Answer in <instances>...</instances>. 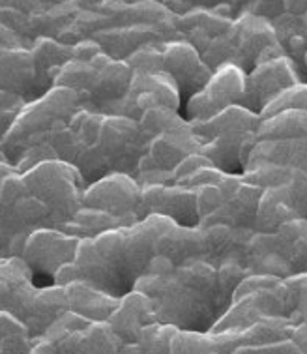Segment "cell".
<instances>
[{"label": "cell", "instance_id": "cell-1", "mask_svg": "<svg viewBox=\"0 0 307 354\" xmlns=\"http://www.w3.org/2000/svg\"><path fill=\"white\" fill-rule=\"evenodd\" d=\"M245 272L234 261L195 259L182 264L154 257L135 290L150 300L156 321L187 332H210L223 317Z\"/></svg>", "mask_w": 307, "mask_h": 354}, {"label": "cell", "instance_id": "cell-2", "mask_svg": "<svg viewBox=\"0 0 307 354\" xmlns=\"http://www.w3.org/2000/svg\"><path fill=\"white\" fill-rule=\"evenodd\" d=\"M163 216H147L133 225L116 227L94 239H81L75 257L55 274V285L84 281L111 297L122 298L145 276L156 257V239Z\"/></svg>", "mask_w": 307, "mask_h": 354}, {"label": "cell", "instance_id": "cell-3", "mask_svg": "<svg viewBox=\"0 0 307 354\" xmlns=\"http://www.w3.org/2000/svg\"><path fill=\"white\" fill-rule=\"evenodd\" d=\"M142 147L145 137L135 120L83 109L51 141L53 158L75 169L84 186L113 173L133 176Z\"/></svg>", "mask_w": 307, "mask_h": 354}, {"label": "cell", "instance_id": "cell-4", "mask_svg": "<svg viewBox=\"0 0 307 354\" xmlns=\"http://www.w3.org/2000/svg\"><path fill=\"white\" fill-rule=\"evenodd\" d=\"M77 111L75 94L64 86H53L32 102H26L0 139V156L15 171H25L44 160H55L51 154L53 137L66 128Z\"/></svg>", "mask_w": 307, "mask_h": 354}, {"label": "cell", "instance_id": "cell-5", "mask_svg": "<svg viewBox=\"0 0 307 354\" xmlns=\"http://www.w3.org/2000/svg\"><path fill=\"white\" fill-rule=\"evenodd\" d=\"M131 73L133 70L126 60L100 51L89 60H68L58 70L53 86L70 88L75 94L79 109L113 115L116 105L128 94Z\"/></svg>", "mask_w": 307, "mask_h": 354}, {"label": "cell", "instance_id": "cell-6", "mask_svg": "<svg viewBox=\"0 0 307 354\" xmlns=\"http://www.w3.org/2000/svg\"><path fill=\"white\" fill-rule=\"evenodd\" d=\"M201 142V152L212 165L227 174H242L257 142L259 116L245 107L234 105L208 120L189 122Z\"/></svg>", "mask_w": 307, "mask_h": 354}, {"label": "cell", "instance_id": "cell-7", "mask_svg": "<svg viewBox=\"0 0 307 354\" xmlns=\"http://www.w3.org/2000/svg\"><path fill=\"white\" fill-rule=\"evenodd\" d=\"M41 337L49 339L57 354H118L120 342L105 321H90L66 311Z\"/></svg>", "mask_w": 307, "mask_h": 354}, {"label": "cell", "instance_id": "cell-8", "mask_svg": "<svg viewBox=\"0 0 307 354\" xmlns=\"http://www.w3.org/2000/svg\"><path fill=\"white\" fill-rule=\"evenodd\" d=\"M300 83L298 70L281 47H268L255 68L245 73V109L259 116L275 96Z\"/></svg>", "mask_w": 307, "mask_h": 354}, {"label": "cell", "instance_id": "cell-9", "mask_svg": "<svg viewBox=\"0 0 307 354\" xmlns=\"http://www.w3.org/2000/svg\"><path fill=\"white\" fill-rule=\"evenodd\" d=\"M141 186L133 176L113 173L92 182L81 194V206L116 218L122 225H133L139 218Z\"/></svg>", "mask_w": 307, "mask_h": 354}, {"label": "cell", "instance_id": "cell-10", "mask_svg": "<svg viewBox=\"0 0 307 354\" xmlns=\"http://www.w3.org/2000/svg\"><path fill=\"white\" fill-rule=\"evenodd\" d=\"M234 105L245 107V73L236 66H219L205 86L186 102V120H208Z\"/></svg>", "mask_w": 307, "mask_h": 354}, {"label": "cell", "instance_id": "cell-11", "mask_svg": "<svg viewBox=\"0 0 307 354\" xmlns=\"http://www.w3.org/2000/svg\"><path fill=\"white\" fill-rule=\"evenodd\" d=\"M79 240L73 234L58 229H41L28 234L23 244L21 261L32 276V281L41 277L45 285H53L55 274L75 257Z\"/></svg>", "mask_w": 307, "mask_h": 354}, {"label": "cell", "instance_id": "cell-12", "mask_svg": "<svg viewBox=\"0 0 307 354\" xmlns=\"http://www.w3.org/2000/svg\"><path fill=\"white\" fill-rule=\"evenodd\" d=\"M161 71L174 83L180 102H187L197 94L212 75L201 53L186 39H169L161 44Z\"/></svg>", "mask_w": 307, "mask_h": 354}, {"label": "cell", "instance_id": "cell-13", "mask_svg": "<svg viewBox=\"0 0 307 354\" xmlns=\"http://www.w3.org/2000/svg\"><path fill=\"white\" fill-rule=\"evenodd\" d=\"M163 216L182 227H197L198 212L195 192L176 184H150L141 187L139 218Z\"/></svg>", "mask_w": 307, "mask_h": 354}, {"label": "cell", "instance_id": "cell-14", "mask_svg": "<svg viewBox=\"0 0 307 354\" xmlns=\"http://www.w3.org/2000/svg\"><path fill=\"white\" fill-rule=\"evenodd\" d=\"M68 309V300H66L64 287L60 285H36L32 297L28 298L23 313L19 315V321L25 324L28 334L32 339L41 337L57 321L58 317L64 315Z\"/></svg>", "mask_w": 307, "mask_h": 354}, {"label": "cell", "instance_id": "cell-15", "mask_svg": "<svg viewBox=\"0 0 307 354\" xmlns=\"http://www.w3.org/2000/svg\"><path fill=\"white\" fill-rule=\"evenodd\" d=\"M105 322L115 332L120 345H126L133 342L145 326L158 321L147 295L141 290H131L118 300V306Z\"/></svg>", "mask_w": 307, "mask_h": 354}, {"label": "cell", "instance_id": "cell-16", "mask_svg": "<svg viewBox=\"0 0 307 354\" xmlns=\"http://www.w3.org/2000/svg\"><path fill=\"white\" fill-rule=\"evenodd\" d=\"M255 165H279L306 171V137L304 139H277L263 141L257 139L245 169Z\"/></svg>", "mask_w": 307, "mask_h": 354}, {"label": "cell", "instance_id": "cell-17", "mask_svg": "<svg viewBox=\"0 0 307 354\" xmlns=\"http://www.w3.org/2000/svg\"><path fill=\"white\" fill-rule=\"evenodd\" d=\"M62 287L68 300V309L90 321H107L120 300L84 281H71Z\"/></svg>", "mask_w": 307, "mask_h": 354}, {"label": "cell", "instance_id": "cell-18", "mask_svg": "<svg viewBox=\"0 0 307 354\" xmlns=\"http://www.w3.org/2000/svg\"><path fill=\"white\" fill-rule=\"evenodd\" d=\"M306 137V111L288 109L268 118H259L257 139L277 141V139H304Z\"/></svg>", "mask_w": 307, "mask_h": 354}, {"label": "cell", "instance_id": "cell-19", "mask_svg": "<svg viewBox=\"0 0 307 354\" xmlns=\"http://www.w3.org/2000/svg\"><path fill=\"white\" fill-rule=\"evenodd\" d=\"M174 332V326L152 322L141 330V334L133 342L120 345L118 354H169V345Z\"/></svg>", "mask_w": 307, "mask_h": 354}, {"label": "cell", "instance_id": "cell-20", "mask_svg": "<svg viewBox=\"0 0 307 354\" xmlns=\"http://www.w3.org/2000/svg\"><path fill=\"white\" fill-rule=\"evenodd\" d=\"M34 339L25 324L8 311H0V354H30Z\"/></svg>", "mask_w": 307, "mask_h": 354}, {"label": "cell", "instance_id": "cell-21", "mask_svg": "<svg viewBox=\"0 0 307 354\" xmlns=\"http://www.w3.org/2000/svg\"><path fill=\"white\" fill-rule=\"evenodd\" d=\"M214 351H216V339L212 332L176 330L169 345V354H205Z\"/></svg>", "mask_w": 307, "mask_h": 354}, {"label": "cell", "instance_id": "cell-22", "mask_svg": "<svg viewBox=\"0 0 307 354\" xmlns=\"http://www.w3.org/2000/svg\"><path fill=\"white\" fill-rule=\"evenodd\" d=\"M25 100L10 92H0V139L4 137L8 128L12 126L13 118L17 116L21 107L25 105Z\"/></svg>", "mask_w": 307, "mask_h": 354}, {"label": "cell", "instance_id": "cell-23", "mask_svg": "<svg viewBox=\"0 0 307 354\" xmlns=\"http://www.w3.org/2000/svg\"><path fill=\"white\" fill-rule=\"evenodd\" d=\"M230 354H306L298 348L290 339L283 342L264 343V345H248V347L234 348Z\"/></svg>", "mask_w": 307, "mask_h": 354}, {"label": "cell", "instance_id": "cell-24", "mask_svg": "<svg viewBox=\"0 0 307 354\" xmlns=\"http://www.w3.org/2000/svg\"><path fill=\"white\" fill-rule=\"evenodd\" d=\"M285 13L292 15H306V0H281Z\"/></svg>", "mask_w": 307, "mask_h": 354}, {"label": "cell", "instance_id": "cell-25", "mask_svg": "<svg viewBox=\"0 0 307 354\" xmlns=\"http://www.w3.org/2000/svg\"><path fill=\"white\" fill-rule=\"evenodd\" d=\"M221 4H229V0H198V8H216Z\"/></svg>", "mask_w": 307, "mask_h": 354}, {"label": "cell", "instance_id": "cell-26", "mask_svg": "<svg viewBox=\"0 0 307 354\" xmlns=\"http://www.w3.org/2000/svg\"><path fill=\"white\" fill-rule=\"evenodd\" d=\"M12 171H15V169H13L12 165H10V163H8V161L4 160L2 156H0V180H2V178L6 176V174L12 173Z\"/></svg>", "mask_w": 307, "mask_h": 354}]
</instances>
